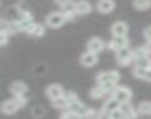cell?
Returning a JSON list of instances; mask_svg holds the SVG:
<instances>
[{"mask_svg": "<svg viewBox=\"0 0 151 119\" xmlns=\"http://www.w3.org/2000/svg\"><path fill=\"white\" fill-rule=\"evenodd\" d=\"M65 24V18L62 12H52L46 17V25L49 28H59Z\"/></svg>", "mask_w": 151, "mask_h": 119, "instance_id": "cell-3", "label": "cell"}, {"mask_svg": "<svg viewBox=\"0 0 151 119\" xmlns=\"http://www.w3.org/2000/svg\"><path fill=\"white\" fill-rule=\"evenodd\" d=\"M127 24L124 21H116L111 25V34L113 36H126L127 34Z\"/></svg>", "mask_w": 151, "mask_h": 119, "instance_id": "cell-12", "label": "cell"}, {"mask_svg": "<svg viewBox=\"0 0 151 119\" xmlns=\"http://www.w3.org/2000/svg\"><path fill=\"white\" fill-rule=\"evenodd\" d=\"M9 33H6V31H0V45L2 46H6L8 45V40H9Z\"/></svg>", "mask_w": 151, "mask_h": 119, "instance_id": "cell-31", "label": "cell"}, {"mask_svg": "<svg viewBox=\"0 0 151 119\" xmlns=\"http://www.w3.org/2000/svg\"><path fill=\"white\" fill-rule=\"evenodd\" d=\"M68 109H70L71 112H74V113H77L79 116H85V115L89 112V107H86L80 100H79V101H76V103H73V104H70Z\"/></svg>", "mask_w": 151, "mask_h": 119, "instance_id": "cell-14", "label": "cell"}, {"mask_svg": "<svg viewBox=\"0 0 151 119\" xmlns=\"http://www.w3.org/2000/svg\"><path fill=\"white\" fill-rule=\"evenodd\" d=\"M144 81H147V82H151V67H148V69H147V72H145V76H144Z\"/></svg>", "mask_w": 151, "mask_h": 119, "instance_id": "cell-34", "label": "cell"}, {"mask_svg": "<svg viewBox=\"0 0 151 119\" xmlns=\"http://www.w3.org/2000/svg\"><path fill=\"white\" fill-rule=\"evenodd\" d=\"M105 94H107V92L104 91V88H102L101 85H96V86H93V88L89 91V95H91V98H93V100H99V98H102Z\"/></svg>", "mask_w": 151, "mask_h": 119, "instance_id": "cell-17", "label": "cell"}, {"mask_svg": "<svg viewBox=\"0 0 151 119\" xmlns=\"http://www.w3.org/2000/svg\"><path fill=\"white\" fill-rule=\"evenodd\" d=\"M116 60H117V63L119 66H129L132 61H133V49H130L129 46L126 48H122L116 52Z\"/></svg>", "mask_w": 151, "mask_h": 119, "instance_id": "cell-1", "label": "cell"}, {"mask_svg": "<svg viewBox=\"0 0 151 119\" xmlns=\"http://www.w3.org/2000/svg\"><path fill=\"white\" fill-rule=\"evenodd\" d=\"M14 100H15V103L18 104V107H19V109L25 107V106H27V103H28V98H27L25 95H15V97H14Z\"/></svg>", "mask_w": 151, "mask_h": 119, "instance_id": "cell-26", "label": "cell"}, {"mask_svg": "<svg viewBox=\"0 0 151 119\" xmlns=\"http://www.w3.org/2000/svg\"><path fill=\"white\" fill-rule=\"evenodd\" d=\"M120 73L119 72H116V70H108V72H101V73H98L96 75V82L99 83V85H102V83H107V82H114V83H117L119 81H120Z\"/></svg>", "mask_w": 151, "mask_h": 119, "instance_id": "cell-2", "label": "cell"}, {"mask_svg": "<svg viewBox=\"0 0 151 119\" xmlns=\"http://www.w3.org/2000/svg\"><path fill=\"white\" fill-rule=\"evenodd\" d=\"M55 3H58L61 8H64V6H67L68 3H71V0H55Z\"/></svg>", "mask_w": 151, "mask_h": 119, "instance_id": "cell-33", "label": "cell"}, {"mask_svg": "<svg viewBox=\"0 0 151 119\" xmlns=\"http://www.w3.org/2000/svg\"><path fill=\"white\" fill-rule=\"evenodd\" d=\"M116 8L114 0H98L96 3V9L99 14H111Z\"/></svg>", "mask_w": 151, "mask_h": 119, "instance_id": "cell-9", "label": "cell"}, {"mask_svg": "<svg viewBox=\"0 0 151 119\" xmlns=\"http://www.w3.org/2000/svg\"><path fill=\"white\" fill-rule=\"evenodd\" d=\"M28 34H30V36H33V37H42V36L45 34V25H43V24L36 22V24L33 25V28L28 31Z\"/></svg>", "mask_w": 151, "mask_h": 119, "instance_id": "cell-18", "label": "cell"}, {"mask_svg": "<svg viewBox=\"0 0 151 119\" xmlns=\"http://www.w3.org/2000/svg\"><path fill=\"white\" fill-rule=\"evenodd\" d=\"M135 67H142V69H148L151 67V60L148 57H144V58H139L135 61Z\"/></svg>", "mask_w": 151, "mask_h": 119, "instance_id": "cell-23", "label": "cell"}, {"mask_svg": "<svg viewBox=\"0 0 151 119\" xmlns=\"http://www.w3.org/2000/svg\"><path fill=\"white\" fill-rule=\"evenodd\" d=\"M101 86L104 88L105 92H111V94H114V91H116V88H117V85H116L114 82H107V83H102Z\"/></svg>", "mask_w": 151, "mask_h": 119, "instance_id": "cell-29", "label": "cell"}, {"mask_svg": "<svg viewBox=\"0 0 151 119\" xmlns=\"http://www.w3.org/2000/svg\"><path fill=\"white\" fill-rule=\"evenodd\" d=\"M80 116L77 115V113H74V112H71L70 109H67L64 113H62V116H61V119H79Z\"/></svg>", "mask_w": 151, "mask_h": 119, "instance_id": "cell-28", "label": "cell"}, {"mask_svg": "<svg viewBox=\"0 0 151 119\" xmlns=\"http://www.w3.org/2000/svg\"><path fill=\"white\" fill-rule=\"evenodd\" d=\"M6 15H8V20H9V21H19L22 12L19 11L18 5H15V6H9V8L6 9Z\"/></svg>", "mask_w": 151, "mask_h": 119, "instance_id": "cell-15", "label": "cell"}, {"mask_svg": "<svg viewBox=\"0 0 151 119\" xmlns=\"http://www.w3.org/2000/svg\"><path fill=\"white\" fill-rule=\"evenodd\" d=\"M18 110H19V107H18V104L15 103L14 98L6 100V101H3V104H2V112H3L5 115H14V113H17Z\"/></svg>", "mask_w": 151, "mask_h": 119, "instance_id": "cell-13", "label": "cell"}, {"mask_svg": "<svg viewBox=\"0 0 151 119\" xmlns=\"http://www.w3.org/2000/svg\"><path fill=\"white\" fill-rule=\"evenodd\" d=\"M148 54H150V51L145 46L133 49V61H136V60H139V58H144V57H148Z\"/></svg>", "mask_w": 151, "mask_h": 119, "instance_id": "cell-22", "label": "cell"}, {"mask_svg": "<svg viewBox=\"0 0 151 119\" xmlns=\"http://www.w3.org/2000/svg\"><path fill=\"white\" fill-rule=\"evenodd\" d=\"M105 49V43L102 39L99 37H92L89 42H88V51L91 52H95V54H99Z\"/></svg>", "mask_w": 151, "mask_h": 119, "instance_id": "cell-10", "label": "cell"}, {"mask_svg": "<svg viewBox=\"0 0 151 119\" xmlns=\"http://www.w3.org/2000/svg\"><path fill=\"white\" fill-rule=\"evenodd\" d=\"M96 63H98V54H95V52L88 51L80 57V64L85 67H93Z\"/></svg>", "mask_w": 151, "mask_h": 119, "instance_id": "cell-7", "label": "cell"}, {"mask_svg": "<svg viewBox=\"0 0 151 119\" xmlns=\"http://www.w3.org/2000/svg\"><path fill=\"white\" fill-rule=\"evenodd\" d=\"M64 98L68 101V104H73L76 101H79V95L76 94L74 91H65L64 92Z\"/></svg>", "mask_w": 151, "mask_h": 119, "instance_id": "cell-24", "label": "cell"}, {"mask_svg": "<svg viewBox=\"0 0 151 119\" xmlns=\"http://www.w3.org/2000/svg\"><path fill=\"white\" fill-rule=\"evenodd\" d=\"M110 116H111V119H127V116L124 115V112L122 109L114 110L113 113H110Z\"/></svg>", "mask_w": 151, "mask_h": 119, "instance_id": "cell-27", "label": "cell"}, {"mask_svg": "<svg viewBox=\"0 0 151 119\" xmlns=\"http://www.w3.org/2000/svg\"><path fill=\"white\" fill-rule=\"evenodd\" d=\"M9 91L14 95H25V92L28 91V86H27V83H24L21 81H15L9 85Z\"/></svg>", "mask_w": 151, "mask_h": 119, "instance_id": "cell-11", "label": "cell"}, {"mask_svg": "<svg viewBox=\"0 0 151 119\" xmlns=\"http://www.w3.org/2000/svg\"><path fill=\"white\" fill-rule=\"evenodd\" d=\"M92 11V5L88 0H79L74 3V12L76 15H88Z\"/></svg>", "mask_w": 151, "mask_h": 119, "instance_id": "cell-8", "label": "cell"}, {"mask_svg": "<svg viewBox=\"0 0 151 119\" xmlns=\"http://www.w3.org/2000/svg\"><path fill=\"white\" fill-rule=\"evenodd\" d=\"M144 37H145L148 42H151V25H148V27L144 28Z\"/></svg>", "mask_w": 151, "mask_h": 119, "instance_id": "cell-32", "label": "cell"}, {"mask_svg": "<svg viewBox=\"0 0 151 119\" xmlns=\"http://www.w3.org/2000/svg\"><path fill=\"white\" fill-rule=\"evenodd\" d=\"M52 106L56 109V110H65V109H68V101L64 98V97H61V98H56V100H53L52 101Z\"/></svg>", "mask_w": 151, "mask_h": 119, "instance_id": "cell-21", "label": "cell"}, {"mask_svg": "<svg viewBox=\"0 0 151 119\" xmlns=\"http://www.w3.org/2000/svg\"><path fill=\"white\" fill-rule=\"evenodd\" d=\"M145 72H147V69H142V67H135V69H133V76H135V78H138V79H144Z\"/></svg>", "mask_w": 151, "mask_h": 119, "instance_id": "cell-30", "label": "cell"}, {"mask_svg": "<svg viewBox=\"0 0 151 119\" xmlns=\"http://www.w3.org/2000/svg\"><path fill=\"white\" fill-rule=\"evenodd\" d=\"M133 6L138 11H147L151 6V0H133Z\"/></svg>", "mask_w": 151, "mask_h": 119, "instance_id": "cell-20", "label": "cell"}, {"mask_svg": "<svg viewBox=\"0 0 151 119\" xmlns=\"http://www.w3.org/2000/svg\"><path fill=\"white\" fill-rule=\"evenodd\" d=\"M113 97L120 103V104H124V103H130L132 100V91L127 88V86H117Z\"/></svg>", "mask_w": 151, "mask_h": 119, "instance_id": "cell-4", "label": "cell"}, {"mask_svg": "<svg viewBox=\"0 0 151 119\" xmlns=\"http://www.w3.org/2000/svg\"><path fill=\"white\" fill-rule=\"evenodd\" d=\"M126 46H129V39L126 36H113V39L108 43V49L116 51V52L122 48H126Z\"/></svg>", "mask_w": 151, "mask_h": 119, "instance_id": "cell-5", "label": "cell"}, {"mask_svg": "<svg viewBox=\"0 0 151 119\" xmlns=\"http://www.w3.org/2000/svg\"><path fill=\"white\" fill-rule=\"evenodd\" d=\"M31 115H33V118H36V119H42V118L45 116V107H42V106H36V107H33Z\"/></svg>", "mask_w": 151, "mask_h": 119, "instance_id": "cell-25", "label": "cell"}, {"mask_svg": "<svg viewBox=\"0 0 151 119\" xmlns=\"http://www.w3.org/2000/svg\"><path fill=\"white\" fill-rule=\"evenodd\" d=\"M136 110L139 115H151V101H141Z\"/></svg>", "mask_w": 151, "mask_h": 119, "instance_id": "cell-19", "label": "cell"}, {"mask_svg": "<svg viewBox=\"0 0 151 119\" xmlns=\"http://www.w3.org/2000/svg\"><path fill=\"white\" fill-rule=\"evenodd\" d=\"M120 106H122V104H120L114 97H111V98H108V100L105 101V104H104L102 110H104V112H107V113H113L114 110L120 109Z\"/></svg>", "mask_w": 151, "mask_h": 119, "instance_id": "cell-16", "label": "cell"}, {"mask_svg": "<svg viewBox=\"0 0 151 119\" xmlns=\"http://www.w3.org/2000/svg\"><path fill=\"white\" fill-rule=\"evenodd\" d=\"M46 95H47V98H50L52 101L53 100H56V98H61V97H64V88L61 86V85H58V83H50L47 88H46Z\"/></svg>", "mask_w": 151, "mask_h": 119, "instance_id": "cell-6", "label": "cell"}]
</instances>
